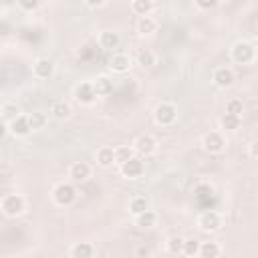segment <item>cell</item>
Segmentation results:
<instances>
[{
	"label": "cell",
	"instance_id": "18",
	"mask_svg": "<svg viewBox=\"0 0 258 258\" xmlns=\"http://www.w3.org/2000/svg\"><path fill=\"white\" fill-rule=\"evenodd\" d=\"M69 258H93L97 256V246L93 242H75L67 250Z\"/></svg>",
	"mask_w": 258,
	"mask_h": 258
},
{
	"label": "cell",
	"instance_id": "22",
	"mask_svg": "<svg viewBox=\"0 0 258 258\" xmlns=\"http://www.w3.org/2000/svg\"><path fill=\"white\" fill-rule=\"evenodd\" d=\"M135 64H139L143 71H149L157 64V54L151 48H139L135 52Z\"/></svg>",
	"mask_w": 258,
	"mask_h": 258
},
{
	"label": "cell",
	"instance_id": "13",
	"mask_svg": "<svg viewBox=\"0 0 258 258\" xmlns=\"http://www.w3.org/2000/svg\"><path fill=\"white\" fill-rule=\"evenodd\" d=\"M54 75V60L48 56H38L32 62V77L38 81H48Z\"/></svg>",
	"mask_w": 258,
	"mask_h": 258
},
{
	"label": "cell",
	"instance_id": "16",
	"mask_svg": "<svg viewBox=\"0 0 258 258\" xmlns=\"http://www.w3.org/2000/svg\"><path fill=\"white\" fill-rule=\"evenodd\" d=\"M48 115L56 121H67V119L73 117V105L64 99H54L48 107Z\"/></svg>",
	"mask_w": 258,
	"mask_h": 258
},
{
	"label": "cell",
	"instance_id": "35",
	"mask_svg": "<svg viewBox=\"0 0 258 258\" xmlns=\"http://www.w3.org/2000/svg\"><path fill=\"white\" fill-rule=\"evenodd\" d=\"M83 4H85L87 8L97 10V8H103V6L107 4V0H83Z\"/></svg>",
	"mask_w": 258,
	"mask_h": 258
},
{
	"label": "cell",
	"instance_id": "34",
	"mask_svg": "<svg viewBox=\"0 0 258 258\" xmlns=\"http://www.w3.org/2000/svg\"><path fill=\"white\" fill-rule=\"evenodd\" d=\"M194 4H196L198 10L208 12V10H214V8L220 4V0H194Z\"/></svg>",
	"mask_w": 258,
	"mask_h": 258
},
{
	"label": "cell",
	"instance_id": "27",
	"mask_svg": "<svg viewBox=\"0 0 258 258\" xmlns=\"http://www.w3.org/2000/svg\"><path fill=\"white\" fill-rule=\"evenodd\" d=\"M163 250L169 254V256H181V250H183V236L179 234H173L165 240L163 244Z\"/></svg>",
	"mask_w": 258,
	"mask_h": 258
},
{
	"label": "cell",
	"instance_id": "12",
	"mask_svg": "<svg viewBox=\"0 0 258 258\" xmlns=\"http://www.w3.org/2000/svg\"><path fill=\"white\" fill-rule=\"evenodd\" d=\"M212 83L218 87V89H230L234 83H236V73L232 67H216L212 71Z\"/></svg>",
	"mask_w": 258,
	"mask_h": 258
},
{
	"label": "cell",
	"instance_id": "4",
	"mask_svg": "<svg viewBox=\"0 0 258 258\" xmlns=\"http://www.w3.org/2000/svg\"><path fill=\"white\" fill-rule=\"evenodd\" d=\"M224 226V216L218 210H202L196 216V228L202 234H216Z\"/></svg>",
	"mask_w": 258,
	"mask_h": 258
},
{
	"label": "cell",
	"instance_id": "38",
	"mask_svg": "<svg viewBox=\"0 0 258 258\" xmlns=\"http://www.w3.org/2000/svg\"><path fill=\"white\" fill-rule=\"evenodd\" d=\"M149 254H151V252H149L147 248H137V250H135V256H149Z\"/></svg>",
	"mask_w": 258,
	"mask_h": 258
},
{
	"label": "cell",
	"instance_id": "10",
	"mask_svg": "<svg viewBox=\"0 0 258 258\" xmlns=\"http://www.w3.org/2000/svg\"><path fill=\"white\" fill-rule=\"evenodd\" d=\"M107 67H109V71L115 73V75H125V73H129L131 67H133V56H131L129 52L113 50V54H111L109 60H107Z\"/></svg>",
	"mask_w": 258,
	"mask_h": 258
},
{
	"label": "cell",
	"instance_id": "15",
	"mask_svg": "<svg viewBox=\"0 0 258 258\" xmlns=\"http://www.w3.org/2000/svg\"><path fill=\"white\" fill-rule=\"evenodd\" d=\"M157 28H159V22H157V18L151 16V14L137 16V20H135V32H137L139 36H153V34L157 32Z\"/></svg>",
	"mask_w": 258,
	"mask_h": 258
},
{
	"label": "cell",
	"instance_id": "14",
	"mask_svg": "<svg viewBox=\"0 0 258 258\" xmlns=\"http://www.w3.org/2000/svg\"><path fill=\"white\" fill-rule=\"evenodd\" d=\"M8 133L14 137V139H24L32 133L30 125H28V119L24 113H20L18 117H14L12 121H8Z\"/></svg>",
	"mask_w": 258,
	"mask_h": 258
},
{
	"label": "cell",
	"instance_id": "20",
	"mask_svg": "<svg viewBox=\"0 0 258 258\" xmlns=\"http://www.w3.org/2000/svg\"><path fill=\"white\" fill-rule=\"evenodd\" d=\"M97 44H99L103 50H115V48H119V44H121V36H119V32H115V30H101V32L97 34Z\"/></svg>",
	"mask_w": 258,
	"mask_h": 258
},
{
	"label": "cell",
	"instance_id": "19",
	"mask_svg": "<svg viewBox=\"0 0 258 258\" xmlns=\"http://www.w3.org/2000/svg\"><path fill=\"white\" fill-rule=\"evenodd\" d=\"M95 163L101 169H111L115 165V149L111 145H101L95 151Z\"/></svg>",
	"mask_w": 258,
	"mask_h": 258
},
{
	"label": "cell",
	"instance_id": "5",
	"mask_svg": "<svg viewBox=\"0 0 258 258\" xmlns=\"http://www.w3.org/2000/svg\"><path fill=\"white\" fill-rule=\"evenodd\" d=\"M153 123L159 125V127H171L175 121H177V115H179V109L175 103L171 101H161L153 107Z\"/></svg>",
	"mask_w": 258,
	"mask_h": 258
},
{
	"label": "cell",
	"instance_id": "8",
	"mask_svg": "<svg viewBox=\"0 0 258 258\" xmlns=\"http://www.w3.org/2000/svg\"><path fill=\"white\" fill-rule=\"evenodd\" d=\"M73 99H75V103L81 105V107L93 105V103L97 101L93 83H91V81H79V83L73 87Z\"/></svg>",
	"mask_w": 258,
	"mask_h": 258
},
{
	"label": "cell",
	"instance_id": "33",
	"mask_svg": "<svg viewBox=\"0 0 258 258\" xmlns=\"http://www.w3.org/2000/svg\"><path fill=\"white\" fill-rule=\"evenodd\" d=\"M16 4H18V8L24 10V12H34V10L40 8L42 0H16Z\"/></svg>",
	"mask_w": 258,
	"mask_h": 258
},
{
	"label": "cell",
	"instance_id": "26",
	"mask_svg": "<svg viewBox=\"0 0 258 258\" xmlns=\"http://www.w3.org/2000/svg\"><path fill=\"white\" fill-rule=\"evenodd\" d=\"M26 119H28V125H30L32 131H40V129H44L48 125V115L44 111H40V109H36L32 113H26Z\"/></svg>",
	"mask_w": 258,
	"mask_h": 258
},
{
	"label": "cell",
	"instance_id": "32",
	"mask_svg": "<svg viewBox=\"0 0 258 258\" xmlns=\"http://www.w3.org/2000/svg\"><path fill=\"white\" fill-rule=\"evenodd\" d=\"M198 248H200V240L198 238H183V250H181V256H198Z\"/></svg>",
	"mask_w": 258,
	"mask_h": 258
},
{
	"label": "cell",
	"instance_id": "21",
	"mask_svg": "<svg viewBox=\"0 0 258 258\" xmlns=\"http://www.w3.org/2000/svg\"><path fill=\"white\" fill-rule=\"evenodd\" d=\"M155 224H157V214L151 208L133 216V226H137L139 230H151V228H155Z\"/></svg>",
	"mask_w": 258,
	"mask_h": 258
},
{
	"label": "cell",
	"instance_id": "28",
	"mask_svg": "<svg viewBox=\"0 0 258 258\" xmlns=\"http://www.w3.org/2000/svg\"><path fill=\"white\" fill-rule=\"evenodd\" d=\"M129 8L135 16H145V14H151L155 4L153 0H129Z\"/></svg>",
	"mask_w": 258,
	"mask_h": 258
},
{
	"label": "cell",
	"instance_id": "37",
	"mask_svg": "<svg viewBox=\"0 0 258 258\" xmlns=\"http://www.w3.org/2000/svg\"><path fill=\"white\" fill-rule=\"evenodd\" d=\"M8 135V123L4 119H0V139H4Z\"/></svg>",
	"mask_w": 258,
	"mask_h": 258
},
{
	"label": "cell",
	"instance_id": "7",
	"mask_svg": "<svg viewBox=\"0 0 258 258\" xmlns=\"http://www.w3.org/2000/svg\"><path fill=\"white\" fill-rule=\"evenodd\" d=\"M131 147H133L135 155H139V157L145 159V157H151L157 151V139L151 133H139L131 141Z\"/></svg>",
	"mask_w": 258,
	"mask_h": 258
},
{
	"label": "cell",
	"instance_id": "39",
	"mask_svg": "<svg viewBox=\"0 0 258 258\" xmlns=\"http://www.w3.org/2000/svg\"><path fill=\"white\" fill-rule=\"evenodd\" d=\"M127 2H129V0H127Z\"/></svg>",
	"mask_w": 258,
	"mask_h": 258
},
{
	"label": "cell",
	"instance_id": "9",
	"mask_svg": "<svg viewBox=\"0 0 258 258\" xmlns=\"http://www.w3.org/2000/svg\"><path fill=\"white\" fill-rule=\"evenodd\" d=\"M91 175H93V165L89 161H73L67 169V177L75 185H81V183L89 181Z\"/></svg>",
	"mask_w": 258,
	"mask_h": 258
},
{
	"label": "cell",
	"instance_id": "11",
	"mask_svg": "<svg viewBox=\"0 0 258 258\" xmlns=\"http://www.w3.org/2000/svg\"><path fill=\"white\" fill-rule=\"evenodd\" d=\"M119 173L125 179H139L145 173V159L139 155H133L131 159H127L125 163L119 165Z\"/></svg>",
	"mask_w": 258,
	"mask_h": 258
},
{
	"label": "cell",
	"instance_id": "31",
	"mask_svg": "<svg viewBox=\"0 0 258 258\" xmlns=\"http://www.w3.org/2000/svg\"><path fill=\"white\" fill-rule=\"evenodd\" d=\"M113 149H115V165H117V167L135 155V151H133L131 145H115Z\"/></svg>",
	"mask_w": 258,
	"mask_h": 258
},
{
	"label": "cell",
	"instance_id": "1",
	"mask_svg": "<svg viewBox=\"0 0 258 258\" xmlns=\"http://www.w3.org/2000/svg\"><path fill=\"white\" fill-rule=\"evenodd\" d=\"M79 198V191H77V185L73 181H58L52 185L50 189V200L54 206L58 208H71Z\"/></svg>",
	"mask_w": 258,
	"mask_h": 258
},
{
	"label": "cell",
	"instance_id": "24",
	"mask_svg": "<svg viewBox=\"0 0 258 258\" xmlns=\"http://www.w3.org/2000/svg\"><path fill=\"white\" fill-rule=\"evenodd\" d=\"M147 208H151V202H149L147 196H143V194H135L133 198H129L127 210H129L131 216H137V214H141V212L147 210Z\"/></svg>",
	"mask_w": 258,
	"mask_h": 258
},
{
	"label": "cell",
	"instance_id": "2",
	"mask_svg": "<svg viewBox=\"0 0 258 258\" xmlns=\"http://www.w3.org/2000/svg\"><path fill=\"white\" fill-rule=\"evenodd\" d=\"M230 60L236 64H252L256 60V42L240 38L230 46Z\"/></svg>",
	"mask_w": 258,
	"mask_h": 258
},
{
	"label": "cell",
	"instance_id": "36",
	"mask_svg": "<svg viewBox=\"0 0 258 258\" xmlns=\"http://www.w3.org/2000/svg\"><path fill=\"white\" fill-rule=\"evenodd\" d=\"M248 157L250 159H258V151H256V139H252L248 143Z\"/></svg>",
	"mask_w": 258,
	"mask_h": 258
},
{
	"label": "cell",
	"instance_id": "25",
	"mask_svg": "<svg viewBox=\"0 0 258 258\" xmlns=\"http://www.w3.org/2000/svg\"><path fill=\"white\" fill-rule=\"evenodd\" d=\"M222 246L214 240H208V242H200V248H198V256L200 258H218L222 256Z\"/></svg>",
	"mask_w": 258,
	"mask_h": 258
},
{
	"label": "cell",
	"instance_id": "23",
	"mask_svg": "<svg viewBox=\"0 0 258 258\" xmlns=\"http://www.w3.org/2000/svg\"><path fill=\"white\" fill-rule=\"evenodd\" d=\"M242 119H244V117L224 113V115L220 117V131H224V133H236V131L242 127Z\"/></svg>",
	"mask_w": 258,
	"mask_h": 258
},
{
	"label": "cell",
	"instance_id": "29",
	"mask_svg": "<svg viewBox=\"0 0 258 258\" xmlns=\"http://www.w3.org/2000/svg\"><path fill=\"white\" fill-rule=\"evenodd\" d=\"M22 111H20V107L16 105V103H12V101H6V103H2L0 105V119H4L6 123L8 121H12L14 117H18Z\"/></svg>",
	"mask_w": 258,
	"mask_h": 258
},
{
	"label": "cell",
	"instance_id": "3",
	"mask_svg": "<svg viewBox=\"0 0 258 258\" xmlns=\"http://www.w3.org/2000/svg\"><path fill=\"white\" fill-rule=\"evenodd\" d=\"M202 149L208 153V155H222L226 149H228V137L224 131L220 129H212L208 133L202 135V141H200Z\"/></svg>",
	"mask_w": 258,
	"mask_h": 258
},
{
	"label": "cell",
	"instance_id": "30",
	"mask_svg": "<svg viewBox=\"0 0 258 258\" xmlns=\"http://www.w3.org/2000/svg\"><path fill=\"white\" fill-rule=\"evenodd\" d=\"M244 111H246V105L242 99L238 97H232L226 101V107H224V113H230V115H238V117H244Z\"/></svg>",
	"mask_w": 258,
	"mask_h": 258
},
{
	"label": "cell",
	"instance_id": "17",
	"mask_svg": "<svg viewBox=\"0 0 258 258\" xmlns=\"http://www.w3.org/2000/svg\"><path fill=\"white\" fill-rule=\"evenodd\" d=\"M91 83H93V89H95L97 99H105V97L113 95V91H115V83H113V79L109 75H99Z\"/></svg>",
	"mask_w": 258,
	"mask_h": 258
},
{
	"label": "cell",
	"instance_id": "6",
	"mask_svg": "<svg viewBox=\"0 0 258 258\" xmlns=\"http://www.w3.org/2000/svg\"><path fill=\"white\" fill-rule=\"evenodd\" d=\"M0 212L6 216V218H18L26 212V198L22 194H4L0 198Z\"/></svg>",
	"mask_w": 258,
	"mask_h": 258
}]
</instances>
